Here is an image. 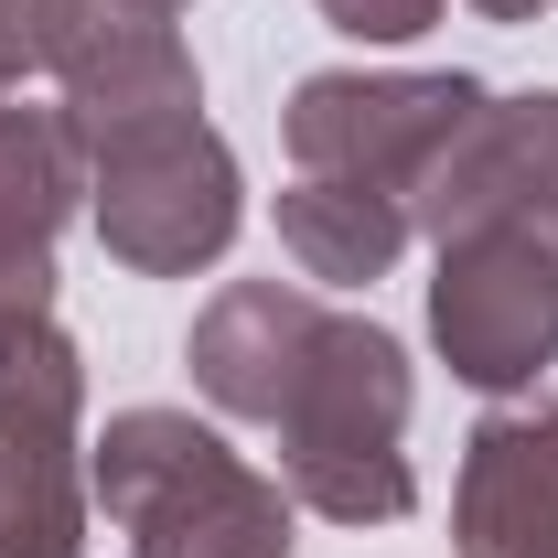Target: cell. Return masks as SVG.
I'll return each mask as SVG.
<instances>
[{
	"mask_svg": "<svg viewBox=\"0 0 558 558\" xmlns=\"http://www.w3.org/2000/svg\"><path fill=\"white\" fill-rule=\"evenodd\" d=\"M86 215H97V247L140 279H194L236 247L247 226V183H236V150L205 108L183 119H130V130L86 140Z\"/></svg>",
	"mask_w": 558,
	"mask_h": 558,
	"instance_id": "3957f363",
	"label": "cell"
},
{
	"mask_svg": "<svg viewBox=\"0 0 558 558\" xmlns=\"http://www.w3.org/2000/svg\"><path fill=\"white\" fill-rule=\"evenodd\" d=\"M312 11H323L344 44H418L451 0H312Z\"/></svg>",
	"mask_w": 558,
	"mask_h": 558,
	"instance_id": "4fadbf2b",
	"label": "cell"
},
{
	"mask_svg": "<svg viewBox=\"0 0 558 558\" xmlns=\"http://www.w3.org/2000/svg\"><path fill=\"white\" fill-rule=\"evenodd\" d=\"M86 205V140L65 108H33L22 86L0 97V323L54 312V236Z\"/></svg>",
	"mask_w": 558,
	"mask_h": 558,
	"instance_id": "9c48e42d",
	"label": "cell"
},
{
	"mask_svg": "<svg viewBox=\"0 0 558 558\" xmlns=\"http://www.w3.org/2000/svg\"><path fill=\"white\" fill-rule=\"evenodd\" d=\"M429 344L462 387L526 398L558 365V236L537 226H462L429 269Z\"/></svg>",
	"mask_w": 558,
	"mask_h": 558,
	"instance_id": "5b68a950",
	"label": "cell"
},
{
	"mask_svg": "<svg viewBox=\"0 0 558 558\" xmlns=\"http://www.w3.org/2000/svg\"><path fill=\"white\" fill-rule=\"evenodd\" d=\"M44 75H54V108L75 119V140L130 130V119H183V108H205L194 44H183L172 11H150V0H75Z\"/></svg>",
	"mask_w": 558,
	"mask_h": 558,
	"instance_id": "52a82bcc",
	"label": "cell"
},
{
	"mask_svg": "<svg viewBox=\"0 0 558 558\" xmlns=\"http://www.w3.org/2000/svg\"><path fill=\"white\" fill-rule=\"evenodd\" d=\"M86 494L130 558H290V484L194 409H119L86 440Z\"/></svg>",
	"mask_w": 558,
	"mask_h": 558,
	"instance_id": "7a4b0ae2",
	"label": "cell"
},
{
	"mask_svg": "<svg viewBox=\"0 0 558 558\" xmlns=\"http://www.w3.org/2000/svg\"><path fill=\"white\" fill-rule=\"evenodd\" d=\"M462 11H484V22H537L548 0H462Z\"/></svg>",
	"mask_w": 558,
	"mask_h": 558,
	"instance_id": "5bb4252c",
	"label": "cell"
},
{
	"mask_svg": "<svg viewBox=\"0 0 558 558\" xmlns=\"http://www.w3.org/2000/svg\"><path fill=\"white\" fill-rule=\"evenodd\" d=\"M75 0H0V86H22V75L54 65V33H65Z\"/></svg>",
	"mask_w": 558,
	"mask_h": 558,
	"instance_id": "7c38bea8",
	"label": "cell"
},
{
	"mask_svg": "<svg viewBox=\"0 0 558 558\" xmlns=\"http://www.w3.org/2000/svg\"><path fill=\"white\" fill-rule=\"evenodd\" d=\"M537 236H558V205H548V226H537Z\"/></svg>",
	"mask_w": 558,
	"mask_h": 558,
	"instance_id": "2e32d148",
	"label": "cell"
},
{
	"mask_svg": "<svg viewBox=\"0 0 558 558\" xmlns=\"http://www.w3.org/2000/svg\"><path fill=\"white\" fill-rule=\"evenodd\" d=\"M409 344L365 312H323V333L301 354V376L279 387L269 409V451H279V484L301 515H333V526H398L418 505L409 473Z\"/></svg>",
	"mask_w": 558,
	"mask_h": 558,
	"instance_id": "6da1fadb",
	"label": "cell"
},
{
	"mask_svg": "<svg viewBox=\"0 0 558 558\" xmlns=\"http://www.w3.org/2000/svg\"><path fill=\"white\" fill-rule=\"evenodd\" d=\"M484 75H301L290 108H279V140H290V172H323V183H376L418 205V172L451 150V130L484 108Z\"/></svg>",
	"mask_w": 558,
	"mask_h": 558,
	"instance_id": "8992f818",
	"label": "cell"
},
{
	"mask_svg": "<svg viewBox=\"0 0 558 558\" xmlns=\"http://www.w3.org/2000/svg\"><path fill=\"white\" fill-rule=\"evenodd\" d=\"M409 236H418V215L376 183H323V172L279 183V247L312 290H376L409 258Z\"/></svg>",
	"mask_w": 558,
	"mask_h": 558,
	"instance_id": "8fae6325",
	"label": "cell"
},
{
	"mask_svg": "<svg viewBox=\"0 0 558 558\" xmlns=\"http://www.w3.org/2000/svg\"><path fill=\"white\" fill-rule=\"evenodd\" d=\"M323 312H333V290H312V279H226L183 333V365H194L205 409L269 429L279 387L301 376V354L323 333Z\"/></svg>",
	"mask_w": 558,
	"mask_h": 558,
	"instance_id": "ba28073f",
	"label": "cell"
},
{
	"mask_svg": "<svg viewBox=\"0 0 558 558\" xmlns=\"http://www.w3.org/2000/svg\"><path fill=\"white\" fill-rule=\"evenodd\" d=\"M150 11H194V0H150Z\"/></svg>",
	"mask_w": 558,
	"mask_h": 558,
	"instance_id": "9a60e30c",
	"label": "cell"
},
{
	"mask_svg": "<svg viewBox=\"0 0 558 558\" xmlns=\"http://www.w3.org/2000/svg\"><path fill=\"white\" fill-rule=\"evenodd\" d=\"M86 354L65 312L0 323V558H86Z\"/></svg>",
	"mask_w": 558,
	"mask_h": 558,
	"instance_id": "277c9868",
	"label": "cell"
},
{
	"mask_svg": "<svg viewBox=\"0 0 558 558\" xmlns=\"http://www.w3.org/2000/svg\"><path fill=\"white\" fill-rule=\"evenodd\" d=\"M451 548L462 558H558V398L494 409L462 440Z\"/></svg>",
	"mask_w": 558,
	"mask_h": 558,
	"instance_id": "30bf717a",
	"label": "cell"
}]
</instances>
